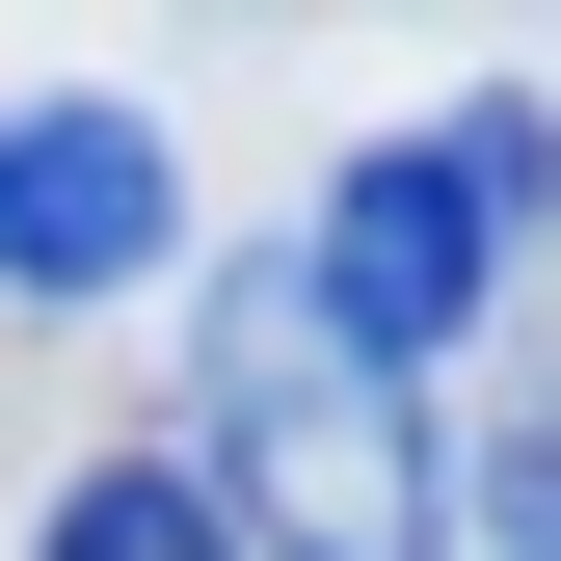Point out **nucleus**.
Segmentation results:
<instances>
[{"instance_id":"nucleus-1","label":"nucleus","mask_w":561,"mask_h":561,"mask_svg":"<svg viewBox=\"0 0 561 561\" xmlns=\"http://www.w3.org/2000/svg\"><path fill=\"white\" fill-rule=\"evenodd\" d=\"M187 481H215L241 561H455V455L428 401L321 375L295 267H215V375H187Z\"/></svg>"},{"instance_id":"nucleus-2","label":"nucleus","mask_w":561,"mask_h":561,"mask_svg":"<svg viewBox=\"0 0 561 561\" xmlns=\"http://www.w3.org/2000/svg\"><path fill=\"white\" fill-rule=\"evenodd\" d=\"M508 187H535V107H455V134H375V161L321 187V241H295V321H321V375L428 401V375H455V321L508 295Z\"/></svg>"},{"instance_id":"nucleus-3","label":"nucleus","mask_w":561,"mask_h":561,"mask_svg":"<svg viewBox=\"0 0 561 561\" xmlns=\"http://www.w3.org/2000/svg\"><path fill=\"white\" fill-rule=\"evenodd\" d=\"M187 267V161L134 107H0V295H134Z\"/></svg>"},{"instance_id":"nucleus-4","label":"nucleus","mask_w":561,"mask_h":561,"mask_svg":"<svg viewBox=\"0 0 561 561\" xmlns=\"http://www.w3.org/2000/svg\"><path fill=\"white\" fill-rule=\"evenodd\" d=\"M27 561H241V535H215V481H187V455H81Z\"/></svg>"},{"instance_id":"nucleus-5","label":"nucleus","mask_w":561,"mask_h":561,"mask_svg":"<svg viewBox=\"0 0 561 561\" xmlns=\"http://www.w3.org/2000/svg\"><path fill=\"white\" fill-rule=\"evenodd\" d=\"M481 535H508V561H561V428H535L508 481H481Z\"/></svg>"}]
</instances>
